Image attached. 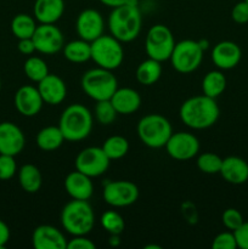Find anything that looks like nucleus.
Listing matches in <instances>:
<instances>
[{
  "label": "nucleus",
  "mask_w": 248,
  "mask_h": 249,
  "mask_svg": "<svg viewBox=\"0 0 248 249\" xmlns=\"http://www.w3.org/2000/svg\"><path fill=\"white\" fill-rule=\"evenodd\" d=\"M65 12V0H35L34 18L39 23L55 24Z\"/></svg>",
  "instance_id": "5701e85b"
},
{
  "label": "nucleus",
  "mask_w": 248,
  "mask_h": 249,
  "mask_svg": "<svg viewBox=\"0 0 248 249\" xmlns=\"http://www.w3.org/2000/svg\"><path fill=\"white\" fill-rule=\"evenodd\" d=\"M231 18L236 23H247L248 22V2L246 0L237 2L231 10Z\"/></svg>",
  "instance_id": "4c0bfd02"
},
{
  "label": "nucleus",
  "mask_w": 248,
  "mask_h": 249,
  "mask_svg": "<svg viewBox=\"0 0 248 249\" xmlns=\"http://www.w3.org/2000/svg\"><path fill=\"white\" fill-rule=\"evenodd\" d=\"M82 89L94 101L109 100L118 89V82L112 71L97 67L87 71L83 74Z\"/></svg>",
  "instance_id": "423d86ee"
},
{
  "label": "nucleus",
  "mask_w": 248,
  "mask_h": 249,
  "mask_svg": "<svg viewBox=\"0 0 248 249\" xmlns=\"http://www.w3.org/2000/svg\"><path fill=\"white\" fill-rule=\"evenodd\" d=\"M58 126L66 141L84 140L92 130V114L83 105L73 104L62 112Z\"/></svg>",
  "instance_id": "7ed1b4c3"
},
{
  "label": "nucleus",
  "mask_w": 248,
  "mask_h": 249,
  "mask_svg": "<svg viewBox=\"0 0 248 249\" xmlns=\"http://www.w3.org/2000/svg\"><path fill=\"white\" fill-rule=\"evenodd\" d=\"M119 235H111V238H109V243L111 246H118L119 245Z\"/></svg>",
  "instance_id": "c03bdc74"
},
{
  "label": "nucleus",
  "mask_w": 248,
  "mask_h": 249,
  "mask_svg": "<svg viewBox=\"0 0 248 249\" xmlns=\"http://www.w3.org/2000/svg\"><path fill=\"white\" fill-rule=\"evenodd\" d=\"M75 29L80 39L91 43L104 34V17L95 9L83 10L77 17Z\"/></svg>",
  "instance_id": "4468645a"
},
{
  "label": "nucleus",
  "mask_w": 248,
  "mask_h": 249,
  "mask_svg": "<svg viewBox=\"0 0 248 249\" xmlns=\"http://www.w3.org/2000/svg\"><path fill=\"white\" fill-rule=\"evenodd\" d=\"M237 248L248 249V221H243L242 225L233 231Z\"/></svg>",
  "instance_id": "ea45409f"
},
{
  "label": "nucleus",
  "mask_w": 248,
  "mask_h": 249,
  "mask_svg": "<svg viewBox=\"0 0 248 249\" xmlns=\"http://www.w3.org/2000/svg\"><path fill=\"white\" fill-rule=\"evenodd\" d=\"M17 172V164L14 156L0 153V180H10Z\"/></svg>",
  "instance_id": "f704fd0d"
},
{
  "label": "nucleus",
  "mask_w": 248,
  "mask_h": 249,
  "mask_svg": "<svg viewBox=\"0 0 248 249\" xmlns=\"http://www.w3.org/2000/svg\"><path fill=\"white\" fill-rule=\"evenodd\" d=\"M102 150L106 153L109 160H117L123 158L129 152V142L124 136L113 135L109 136L102 143Z\"/></svg>",
  "instance_id": "c756f323"
},
{
  "label": "nucleus",
  "mask_w": 248,
  "mask_h": 249,
  "mask_svg": "<svg viewBox=\"0 0 248 249\" xmlns=\"http://www.w3.org/2000/svg\"><path fill=\"white\" fill-rule=\"evenodd\" d=\"M139 198V189L128 180L109 181L104 187V199L108 206L123 208L135 203Z\"/></svg>",
  "instance_id": "9b49d317"
},
{
  "label": "nucleus",
  "mask_w": 248,
  "mask_h": 249,
  "mask_svg": "<svg viewBox=\"0 0 248 249\" xmlns=\"http://www.w3.org/2000/svg\"><path fill=\"white\" fill-rule=\"evenodd\" d=\"M95 118L102 125H109L113 123L117 118V111L114 106L112 105L111 100H101L96 101L94 108Z\"/></svg>",
  "instance_id": "473e14b6"
},
{
  "label": "nucleus",
  "mask_w": 248,
  "mask_h": 249,
  "mask_svg": "<svg viewBox=\"0 0 248 249\" xmlns=\"http://www.w3.org/2000/svg\"><path fill=\"white\" fill-rule=\"evenodd\" d=\"M65 189L73 199L88 201L92 196L94 185L91 178L75 169V172L70 173L66 177Z\"/></svg>",
  "instance_id": "aec40b11"
},
{
  "label": "nucleus",
  "mask_w": 248,
  "mask_h": 249,
  "mask_svg": "<svg viewBox=\"0 0 248 249\" xmlns=\"http://www.w3.org/2000/svg\"><path fill=\"white\" fill-rule=\"evenodd\" d=\"M221 221L228 230L235 231L236 229L242 225L245 220H243V216L240 211L235 208H228L226 211H224L223 215H221Z\"/></svg>",
  "instance_id": "c9c22d12"
},
{
  "label": "nucleus",
  "mask_w": 248,
  "mask_h": 249,
  "mask_svg": "<svg viewBox=\"0 0 248 249\" xmlns=\"http://www.w3.org/2000/svg\"><path fill=\"white\" fill-rule=\"evenodd\" d=\"M219 174L229 184L242 185L248 180V163L236 156L226 157L223 160Z\"/></svg>",
  "instance_id": "412c9836"
},
{
  "label": "nucleus",
  "mask_w": 248,
  "mask_h": 249,
  "mask_svg": "<svg viewBox=\"0 0 248 249\" xmlns=\"http://www.w3.org/2000/svg\"><path fill=\"white\" fill-rule=\"evenodd\" d=\"M96 245L87 235L73 236L72 240L67 242V249H95Z\"/></svg>",
  "instance_id": "58836bf2"
},
{
  "label": "nucleus",
  "mask_w": 248,
  "mask_h": 249,
  "mask_svg": "<svg viewBox=\"0 0 248 249\" xmlns=\"http://www.w3.org/2000/svg\"><path fill=\"white\" fill-rule=\"evenodd\" d=\"M38 90L43 97L44 104L56 106L65 101L67 96V87L62 78L49 73L43 80L38 83Z\"/></svg>",
  "instance_id": "6ab92c4d"
},
{
  "label": "nucleus",
  "mask_w": 248,
  "mask_h": 249,
  "mask_svg": "<svg viewBox=\"0 0 248 249\" xmlns=\"http://www.w3.org/2000/svg\"><path fill=\"white\" fill-rule=\"evenodd\" d=\"M180 119L189 128L203 130L213 126L220 116L215 99L207 95H197L187 99L180 107Z\"/></svg>",
  "instance_id": "f257e3e1"
},
{
  "label": "nucleus",
  "mask_w": 248,
  "mask_h": 249,
  "mask_svg": "<svg viewBox=\"0 0 248 249\" xmlns=\"http://www.w3.org/2000/svg\"><path fill=\"white\" fill-rule=\"evenodd\" d=\"M15 107L19 114L24 117H34L43 108V97L38 88L33 85H23L15 94Z\"/></svg>",
  "instance_id": "2eb2a0df"
},
{
  "label": "nucleus",
  "mask_w": 248,
  "mask_h": 249,
  "mask_svg": "<svg viewBox=\"0 0 248 249\" xmlns=\"http://www.w3.org/2000/svg\"><path fill=\"white\" fill-rule=\"evenodd\" d=\"M162 75V62L148 57L136 68V79L145 87H151L159 80Z\"/></svg>",
  "instance_id": "bb28decb"
},
{
  "label": "nucleus",
  "mask_w": 248,
  "mask_h": 249,
  "mask_svg": "<svg viewBox=\"0 0 248 249\" xmlns=\"http://www.w3.org/2000/svg\"><path fill=\"white\" fill-rule=\"evenodd\" d=\"M145 248H146V249H152V248H157V249H160V247H158V246H146Z\"/></svg>",
  "instance_id": "49530a36"
},
{
  "label": "nucleus",
  "mask_w": 248,
  "mask_h": 249,
  "mask_svg": "<svg viewBox=\"0 0 248 249\" xmlns=\"http://www.w3.org/2000/svg\"><path fill=\"white\" fill-rule=\"evenodd\" d=\"M38 53L53 55L65 46V38L57 26L49 23H39L32 36Z\"/></svg>",
  "instance_id": "ddd939ff"
},
{
  "label": "nucleus",
  "mask_w": 248,
  "mask_h": 249,
  "mask_svg": "<svg viewBox=\"0 0 248 249\" xmlns=\"http://www.w3.org/2000/svg\"><path fill=\"white\" fill-rule=\"evenodd\" d=\"M10 240V229L4 221L0 219V249H2L7 245Z\"/></svg>",
  "instance_id": "79ce46f5"
},
{
  "label": "nucleus",
  "mask_w": 248,
  "mask_h": 249,
  "mask_svg": "<svg viewBox=\"0 0 248 249\" xmlns=\"http://www.w3.org/2000/svg\"><path fill=\"white\" fill-rule=\"evenodd\" d=\"M36 146L45 152H51L62 146L66 139L61 131L60 126L50 125L45 126L36 134Z\"/></svg>",
  "instance_id": "b1692460"
},
{
  "label": "nucleus",
  "mask_w": 248,
  "mask_h": 249,
  "mask_svg": "<svg viewBox=\"0 0 248 249\" xmlns=\"http://www.w3.org/2000/svg\"><path fill=\"white\" fill-rule=\"evenodd\" d=\"M26 138L19 126L11 122L0 123V153L17 156L23 151Z\"/></svg>",
  "instance_id": "dca6fc26"
},
{
  "label": "nucleus",
  "mask_w": 248,
  "mask_h": 249,
  "mask_svg": "<svg viewBox=\"0 0 248 249\" xmlns=\"http://www.w3.org/2000/svg\"><path fill=\"white\" fill-rule=\"evenodd\" d=\"M203 53L204 51L198 41L185 39L179 43H175L174 50L169 60L177 72L189 74L195 72L201 66Z\"/></svg>",
  "instance_id": "6e6552de"
},
{
  "label": "nucleus",
  "mask_w": 248,
  "mask_h": 249,
  "mask_svg": "<svg viewBox=\"0 0 248 249\" xmlns=\"http://www.w3.org/2000/svg\"><path fill=\"white\" fill-rule=\"evenodd\" d=\"M226 89V77L221 71H211L202 79V91L209 97L220 96Z\"/></svg>",
  "instance_id": "cd10ccee"
},
{
  "label": "nucleus",
  "mask_w": 248,
  "mask_h": 249,
  "mask_svg": "<svg viewBox=\"0 0 248 249\" xmlns=\"http://www.w3.org/2000/svg\"><path fill=\"white\" fill-rule=\"evenodd\" d=\"M212 248L213 249H236L237 248V243H236L235 235L233 231H225V232H220L214 237L213 242H212Z\"/></svg>",
  "instance_id": "e433bc0d"
},
{
  "label": "nucleus",
  "mask_w": 248,
  "mask_h": 249,
  "mask_svg": "<svg viewBox=\"0 0 248 249\" xmlns=\"http://www.w3.org/2000/svg\"><path fill=\"white\" fill-rule=\"evenodd\" d=\"M62 228L72 236L88 235L95 225V213L88 201L73 199L61 212Z\"/></svg>",
  "instance_id": "20e7f679"
},
{
  "label": "nucleus",
  "mask_w": 248,
  "mask_h": 249,
  "mask_svg": "<svg viewBox=\"0 0 248 249\" xmlns=\"http://www.w3.org/2000/svg\"><path fill=\"white\" fill-rule=\"evenodd\" d=\"M17 49H18L19 53L22 55H32L35 50V45H34V41L32 38L27 39H18V44H17Z\"/></svg>",
  "instance_id": "a19ab883"
},
{
  "label": "nucleus",
  "mask_w": 248,
  "mask_h": 249,
  "mask_svg": "<svg viewBox=\"0 0 248 249\" xmlns=\"http://www.w3.org/2000/svg\"><path fill=\"white\" fill-rule=\"evenodd\" d=\"M142 26V16L136 0L112 9L108 17L111 36L122 43H129L139 36Z\"/></svg>",
  "instance_id": "f03ea898"
},
{
  "label": "nucleus",
  "mask_w": 248,
  "mask_h": 249,
  "mask_svg": "<svg viewBox=\"0 0 248 249\" xmlns=\"http://www.w3.org/2000/svg\"><path fill=\"white\" fill-rule=\"evenodd\" d=\"M90 44H91V60L96 63L97 67L113 71L123 63L124 49L122 46V41L114 38L113 36L102 34Z\"/></svg>",
  "instance_id": "0eeeda50"
},
{
  "label": "nucleus",
  "mask_w": 248,
  "mask_h": 249,
  "mask_svg": "<svg viewBox=\"0 0 248 249\" xmlns=\"http://www.w3.org/2000/svg\"><path fill=\"white\" fill-rule=\"evenodd\" d=\"M63 56L73 63H84L91 60V44L84 39H77L63 46Z\"/></svg>",
  "instance_id": "a878e982"
},
{
  "label": "nucleus",
  "mask_w": 248,
  "mask_h": 249,
  "mask_svg": "<svg viewBox=\"0 0 248 249\" xmlns=\"http://www.w3.org/2000/svg\"><path fill=\"white\" fill-rule=\"evenodd\" d=\"M101 225L109 235H121L125 228L124 219L114 211H107L101 215Z\"/></svg>",
  "instance_id": "72a5a7b5"
},
{
  "label": "nucleus",
  "mask_w": 248,
  "mask_h": 249,
  "mask_svg": "<svg viewBox=\"0 0 248 249\" xmlns=\"http://www.w3.org/2000/svg\"><path fill=\"white\" fill-rule=\"evenodd\" d=\"M173 134L170 122L158 113L143 116L138 123V135L141 142L150 148L164 147Z\"/></svg>",
  "instance_id": "39448f33"
},
{
  "label": "nucleus",
  "mask_w": 248,
  "mask_h": 249,
  "mask_svg": "<svg viewBox=\"0 0 248 249\" xmlns=\"http://www.w3.org/2000/svg\"><path fill=\"white\" fill-rule=\"evenodd\" d=\"M198 44L201 45V48L203 49V51L206 50V49H208V41L207 40H199Z\"/></svg>",
  "instance_id": "a18cd8bd"
},
{
  "label": "nucleus",
  "mask_w": 248,
  "mask_h": 249,
  "mask_svg": "<svg viewBox=\"0 0 248 249\" xmlns=\"http://www.w3.org/2000/svg\"><path fill=\"white\" fill-rule=\"evenodd\" d=\"M197 168L204 174H219L223 164V158L213 152H204L197 158Z\"/></svg>",
  "instance_id": "2f4dec72"
},
{
  "label": "nucleus",
  "mask_w": 248,
  "mask_h": 249,
  "mask_svg": "<svg viewBox=\"0 0 248 249\" xmlns=\"http://www.w3.org/2000/svg\"><path fill=\"white\" fill-rule=\"evenodd\" d=\"M109 163L102 147H87L75 157V169L90 178H97L107 172Z\"/></svg>",
  "instance_id": "9d476101"
},
{
  "label": "nucleus",
  "mask_w": 248,
  "mask_h": 249,
  "mask_svg": "<svg viewBox=\"0 0 248 249\" xmlns=\"http://www.w3.org/2000/svg\"><path fill=\"white\" fill-rule=\"evenodd\" d=\"M26 77L34 83H39L49 74V67L45 61L36 56H29L23 65Z\"/></svg>",
  "instance_id": "7c9ffc66"
},
{
  "label": "nucleus",
  "mask_w": 248,
  "mask_h": 249,
  "mask_svg": "<svg viewBox=\"0 0 248 249\" xmlns=\"http://www.w3.org/2000/svg\"><path fill=\"white\" fill-rule=\"evenodd\" d=\"M246 1H247V2H248V0H246Z\"/></svg>",
  "instance_id": "09e8293b"
},
{
  "label": "nucleus",
  "mask_w": 248,
  "mask_h": 249,
  "mask_svg": "<svg viewBox=\"0 0 248 249\" xmlns=\"http://www.w3.org/2000/svg\"><path fill=\"white\" fill-rule=\"evenodd\" d=\"M67 242L65 235L51 225H39L32 235V245L35 249H66Z\"/></svg>",
  "instance_id": "a211bd4d"
},
{
  "label": "nucleus",
  "mask_w": 248,
  "mask_h": 249,
  "mask_svg": "<svg viewBox=\"0 0 248 249\" xmlns=\"http://www.w3.org/2000/svg\"><path fill=\"white\" fill-rule=\"evenodd\" d=\"M164 147L173 160H189L198 155L199 141L194 134L187 131H177L170 135Z\"/></svg>",
  "instance_id": "f8f14e48"
},
{
  "label": "nucleus",
  "mask_w": 248,
  "mask_h": 249,
  "mask_svg": "<svg viewBox=\"0 0 248 249\" xmlns=\"http://www.w3.org/2000/svg\"><path fill=\"white\" fill-rule=\"evenodd\" d=\"M18 182L27 194H36L43 184V177L36 165L23 164L18 170Z\"/></svg>",
  "instance_id": "393cba45"
},
{
  "label": "nucleus",
  "mask_w": 248,
  "mask_h": 249,
  "mask_svg": "<svg viewBox=\"0 0 248 249\" xmlns=\"http://www.w3.org/2000/svg\"><path fill=\"white\" fill-rule=\"evenodd\" d=\"M36 19L27 14H18L12 18L11 32L17 39L32 38L36 29Z\"/></svg>",
  "instance_id": "c85d7f7f"
},
{
  "label": "nucleus",
  "mask_w": 248,
  "mask_h": 249,
  "mask_svg": "<svg viewBox=\"0 0 248 249\" xmlns=\"http://www.w3.org/2000/svg\"><path fill=\"white\" fill-rule=\"evenodd\" d=\"M0 90H1V79H0Z\"/></svg>",
  "instance_id": "de8ad7c7"
},
{
  "label": "nucleus",
  "mask_w": 248,
  "mask_h": 249,
  "mask_svg": "<svg viewBox=\"0 0 248 249\" xmlns=\"http://www.w3.org/2000/svg\"><path fill=\"white\" fill-rule=\"evenodd\" d=\"M109 100L116 108L117 113L124 116L134 113L141 106L140 94L131 88H118Z\"/></svg>",
  "instance_id": "4be33fe9"
},
{
  "label": "nucleus",
  "mask_w": 248,
  "mask_h": 249,
  "mask_svg": "<svg viewBox=\"0 0 248 249\" xmlns=\"http://www.w3.org/2000/svg\"><path fill=\"white\" fill-rule=\"evenodd\" d=\"M242 58V51L236 43L224 40L214 45L212 50V61L216 68L221 71L232 70L240 63Z\"/></svg>",
  "instance_id": "f3484780"
},
{
  "label": "nucleus",
  "mask_w": 248,
  "mask_h": 249,
  "mask_svg": "<svg viewBox=\"0 0 248 249\" xmlns=\"http://www.w3.org/2000/svg\"><path fill=\"white\" fill-rule=\"evenodd\" d=\"M99 1L101 2V4L106 5V6L114 9V7H118L124 4H128V2H130L131 0H99Z\"/></svg>",
  "instance_id": "37998d69"
},
{
  "label": "nucleus",
  "mask_w": 248,
  "mask_h": 249,
  "mask_svg": "<svg viewBox=\"0 0 248 249\" xmlns=\"http://www.w3.org/2000/svg\"><path fill=\"white\" fill-rule=\"evenodd\" d=\"M175 46L172 31L164 24H155L146 34L145 50L150 58L159 62L169 60Z\"/></svg>",
  "instance_id": "1a4fd4ad"
}]
</instances>
